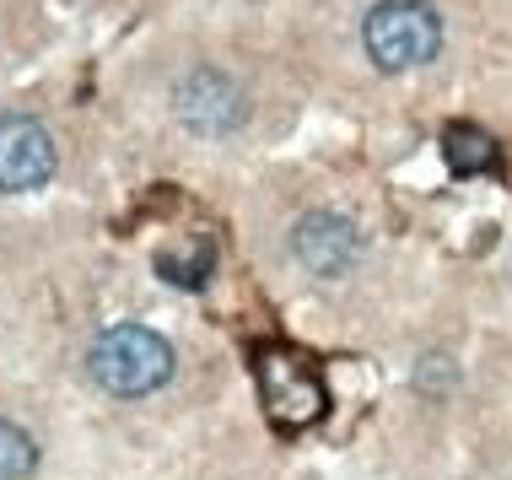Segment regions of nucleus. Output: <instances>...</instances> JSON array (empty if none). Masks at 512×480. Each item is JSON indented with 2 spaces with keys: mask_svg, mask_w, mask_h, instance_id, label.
<instances>
[{
  "mask_svg": "<svg viewBox=\"0 0 512 480\" xmlns=\"http://www.w3.org/2000/svg\"><path fill=\"white\" fill-rule=\"evenodd\" d=\"M362 38L378 71H410V65H426L437 54L442 22L426 0H383L367 11Z\"/></svg>",
  "mask_w": 512,
  "mask_h": 480,
  "instance_id": "f03ea898",
  "label": "nucleus"
},
{
  "mask_svg": "<svg viewBox=\"0 0 512 480\" xmlns=\"http://www.w3.org/2000/svg\"><path fill=\"white\" fill-rule=\"evenodd\" d=\"M442 152H448V168L453 173H486L502 162V146H496V135H486L480 125H448L442 135Z\"/></svg>",
  "mask_w": 512,
  "mask_h": 480,
  "instance_id": "0eeeda50",
  "label": "nucleus"
},
{
  "mask_svg": "<svg viewBox=\"0 0 512 480\" xmlns=\"http://www.w3.org/2000/svg\"><path fill=\"white\" fill-rule=\"evenodd\" d=\"M38 464V448L33 437L22 427H11V421H0V480H27Z\"/></svg>",
  "mask_w": 512,
  "mask_h": 480,
  "instance_id": "1a4fd4ad",
  "label": "nucleus"
},
{
  "mask_svg": "<svg viewBox=\"0 0 512 480\" xmlns=\"http://www.w3.org/2000/svg\"><path fill=\"white\" fill-rule=\"evenodd\" d=\"M54 173V141L27 114H0V189L22 195Z\"/></svg>",
  "mask_w": 512,
  "mask_h": 480,
  "instance_id": "20e7f679",
  "label": "nucleus"
},
{
  "mask_svg": "<svg viewBox=\"0 0 512 480\" xmlns=\"http://www.w3.org/2000/svg\"><path fill=\"white\" fill-rule=\"evenodd\" d=\"M173 108H178V119H184L189 130H200V135H227V130H238L243 114H248L238 81H227L221 71L184 76V81H178Z\"/></svg>",
  "mask_w": 512,
  "mask_h": 480,
  "instance_id": "39448f33",
  "label": "nucleus"
},
{
  "mask_svg": "<svg viewBox=\"0 0 512 480\" xmlns=\"http://www.w3.org/2000/svg\"><path fill=\"white\" fill-rule=\"evenodd\" d=\"M157 276L168 286H184V292H200L211 281V243H189V249L157 254Z\"/></svg>",
  "mask_w": 512,
  "mask_h": 480,
  "instance_id": "6e6552de",
  "label": "nucleus"
},
{
  "mask_svg": "<svg viewBox=\"0 0 512 480\" xmlns=\"http://www.w3.org/2000/svg\"><path fill=\"white\" fill-rule=\"evenodd\" d=\"M415 383H421V389H442V383H448V362L421 367V373H415Z\"/></svg>",
  "mask_w": 512,
  "mask_h": 480,
  "instance_id": "9d476101",
  "label": "nucleus"
},
{
  "mask_svg": "<svg viewBox=\"0 0 512 480\" xmlns=\"http://www.w3.org/2000/svg\"><path fill=\"white\" fill-rule=\"evenodd\" d=\"M254 378H259V400L275 427H308L324 416V383L313 378V367L292 351L265 346L254 356Z\"/></svg>",
  "mask_w": 512,
  "mask_h": 480,
  "instance_id": "7ed1b4c3",
  "label": "nucleus"
},
{
  "mask_svg": "<svg viewBox=\"0 0 512 480\" xmlns=\"http://www.w3.org/2000/svg\"><path fill=\"white\" fill-rule=\"evenodd\" d=\"M292 254L313 270V276H345L351 259H356V227L335 211H313V216H302L297 232H292Z\"/></svg>",
  "mask_w": 512,
  "mask_h": 480,
  "instance_id": "423d86ee",
  "label": "nucleus"
},
{
  "mask_svg": "<svg viewBox=\"0 0 512 480\" xmlns=\"http://www.w3.org/2000/svg\"><path fill=\"white\" fill-rule=\"evenodd\" d=\"M87 367L98 378V389L119 394V400H141V394L162 389L173 378V346L162 335H151L146 324H119L92 340Z\"/></svg>",
  "mask_w": 512,
  "mask_h": 480,
  "instance_id": "f257e3e1",
  "label": "nucleus"
}]
</instances>
